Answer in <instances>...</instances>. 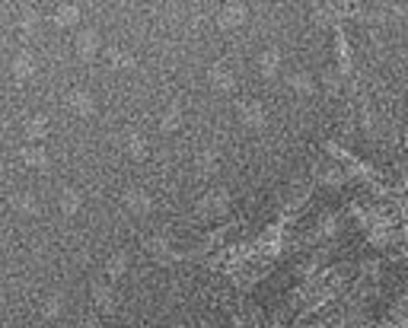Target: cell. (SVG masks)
Masks as SVG:
<instances>
[{
	"label": "cell",
	"instance_id": "obj_5",
	"mask_svg": "<svg viewBox=\"0 0 408 328\" xmlns=\"http://www.w3.org/2000/svg\"><path fill=\"white\" fill-rule=\"evenodd\" d=\"M77 16H80V10H77L74 3H58V7H54V23L58 26H74Z\"/></svg>",
	"mask_w": 408,
	"mask_h": 328
},
{
	"label": "cell",
	"instance_id": "obj_7",
	"mask_svg": "<svg viewBox=\"0 0 408 328\" xmlns=\"http://www.w3.org/2000/svg\"><path fill=\"white\" fill-rule=\"evenodd\" d=\"M58 204H61V210H64V214H74V210L80 208V192H77V188H64V192H61V198H58Z\"/></svg>",
	"mask_w": 408,
	"mask_h": 328
},
{
	"label": "cell",
	"instance_id": "obj_11",
	"mask_svg": "<svg viewBox=\"0 0 408 328\" xmlns=\"http://www.w3.org/2000/svg\"><path fill=\"white\" fill-rule=\"evenodd\" d=\"M0 127H3V121H0Z\"/></svg>",
	"mask_w": 408,
	"mask_h": 328
},
{
	"label": "cell",
	"instance_id": "obj_8",
	"mask_svg": "<svg viewBox=\"0 0 408 328\" xmlns=\"http://www.w3.org/2000/svg\"><path fill=\"white\" fill-rule=\"evenodd\" d=\"M70 109L80 115H90L93 112V99L90 93H70Z\"/></svg>",
	"mask_w": 408,
	"mask_h": 328
},
{
	"label": "cell",
	"instance_id": "obj_10",
	"mask_svg": "<svg viewBox=\"0 0 408 328\" xmlns=\"http://www.w3.org/2000/svg\"><path fill=\"white\" fill-rule=\"evenodd\" d=\"M128 204L134 210H147V208H150V198H147L144 192H128Z\"/></svg>",
	"mask_w": 408,
	"mask_h": 328
},
{
	"label": "cell",
	"instance_id": "obj_1",
	"mask_svg": "<svg viewBox=\"0 0 408 328\" xmlns=\"http://www.w3.org/2000/svg\"><path fill=\"white\" fill-rule=\"evenodd\" d=\"M36 74V54L29 52V48H23V52L13 54V77L16 80H26V77Z\"/></svg>",
	"mask_w": 408,
	"mask_h": 328
},
{
	"label": "cell",
	"instance_id": "obj_6",
	"mask_svg": "<svg viewBox=\"0 0 408 328\" xmlns=\"http://www.w3.org/2000/svg\"><path fill=\"white\" fill-rule=\"evenodd\" d=\"M96 45H99V38H96V32H93V29L77 32V52H80V54H86V58H90V54L96 52Z\"/></svg>",
	"mask_w": 408,
	"mask_h": 328
},
{
	"label": "cell",
	"instance_id": "obj_9",
	"mask_svg": "<svg viewBox=\"0 0 408 328\" xmlns=\"http://www.w3.org/2000/svg\"><path fill=\"white\" fill-rule=\"evenodd\" d=\"M36 29H38V13L36 10H26L23 19H19V32H23V36H32Z\"/></svg>",
	"mask_w": 408,
	"mask_h": 328
},
{
	"label": "cell",
	"instance_id": "obj_4",
	"mask_svg": "<svg viewBox=\"0 0 408 328\" xmlns=\"http://www.w3.org/2000/svg\"><path fill=\"white\" fill-rule=\"evenodd\" d=\"M19 159L26 166H48V150L38 147V143H29V147L19 150Z\"/></svg>",
	"mask_w": 408,
	"mask_h": 328
},
{
	"label": "cell",
	"instance_id": "obj_3",
	"mask_svg": "<svg viewBox=\"0 0 408 328\" xmlns=\"http://www.w3.org/2000/svg\"><path fill=\"white\" fill-rule=\"evenodd\" d=\"M23 131L29 141H42V137L48 134V118L45 115H32V118L23 121Z\"/></svg>",
	"mask_w": 408,
	"mask_h": 328
},
{
	"label": "cell",
	"instance_id": "obj_2",
	"mask_svg": "<svg viewBox=\"0 0 408 328\" xmlns=\"http://www.w3.org/2000/svg\"><path fill=\"white\" fill-rule=\"evenodd\" d=\"M10 201H13V208L19 210V214H29V217H36L38 210H42V204H38V198L32 192H19V194H13Z\"/></svg>",
	"mask_w": 408,
	"mask_h": 328
}]
</instances>
